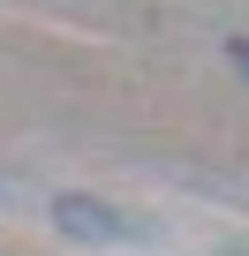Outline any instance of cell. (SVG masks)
Segmentation results:
<instances>
[{
  "instance_id": "cell-1",
  "label": "cell",
  "mask_w": 249,
  "mask_h": 256,
  "mask_svg": "<svg viewBox=\"0 0 249 256\" xmlns=\"http://www.w3.org/2000/svg\"><path fill=\"white\" fill-rule=\"evenodd\" d=\"M53 211H61V218H68V226H98V234H113V218H106V211H98V204H83V196H61V204H53Z\"/></svg>"
},
{
  "instance_id": "cell-2",
  "label": "cell",
  "mask_w": 249,
  "mask_h": 256,
  "mask_svg": "<svg viewBox=\"0 0 249 256\" xmlns=\"http://www.w3.org/2000/svg\"><path fill=\"white\" fill-rule=\"evenodd\" d=\"M226 60H234L241 76H249V38H234V46H226Z\"/></svg>"
}]
</instances>
